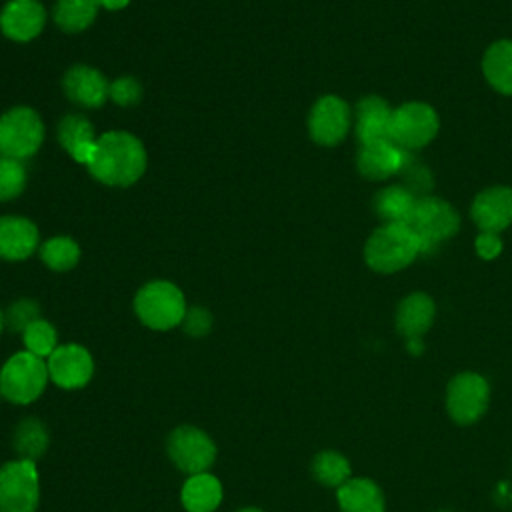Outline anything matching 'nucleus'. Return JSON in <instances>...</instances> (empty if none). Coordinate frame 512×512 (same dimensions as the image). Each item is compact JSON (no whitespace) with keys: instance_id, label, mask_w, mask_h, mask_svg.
Returning a JSON list of instances; mask_svg holds the SVG:
<instances>
[{"instance_id":"nucleus-27","label":"nucleus","mask_w":512,"mask_h":512,"mask_svg":"<svg viewBox=\"0 0 512 512\" xmlns=\"http://www.w3.org/2000/svg\"><path fill=\"white\" fill-rule=\"evenodd\" d=\"M40 260L54 272L72 270L80 260V246L70 236H52L38 248Z\"/></svg>"},{"instance_id":"nucleus-8","label":"nucleus","mask_w":512,"mask_h":512,"mask_svg":"<svg viewBox=\"0 0 512 512\" xmlns=\"http://www.w3.org/2000/svg\"><path fill=\"white\" fill-rule=\"evenodd\" d=\"M166 454L180 472L192 476L210 470L218 448L208 432L192 424H182L168 434Z\"/></svg>"},{"instance_id":"nucleus-28","label":"nucleus","mask_w":512,"mask_h":512,"mask_svg":"<svg viewBox=\"0 0 512 512\" xmlns=\"http://www.w3.org/2000/svg\"><path fill=\"white\" fill-rule=\"evenodd\" d=\"M22 342L24 350L46 360L58 348V332L52 322L38 318L22 332Z\"/></svg>"},{"instance_id":"nucleus-4","label":"nucleus","mask_w":512,"mask_h":512,"mask_svg":"<svg viewBox=\"0 0 512 512\" xmlns=\"http://www.w3.org/2000/svg\"><path fill=\"white\" fill-rule=\"evenodd\" d=\"M50 382L46 360L28 350L12 354L0 366L2 396L18 406L36 402Z\"/></svg>"},{"instance_id":"nucleus-12","label":"nucleus","mask_w":512,"mask_h":512,"mask_svg":"<svg viewBox=\"0 0 512 512\" xmlns=\"http://www.w3.org/2000/svg\"><path fill=\"white\" fill-rule=\"evenodd\" d=\"M350 130V108L338 96H322L310 110L308 132L320 146H336Z\"/></svg>"},{"instance_id":"nucleus-9","label":"nucleus","mask_w":512,"mask_h":512,"mask_svg":"<svg viewBox=\"0 0 512 512\" xmlns=\"http://www.w3.org/2000/svg\"><path fill=\"white\" fill-rule=\"evenodd\" d=\"M490 402V384L478 372H460L446 386L448 416L462 426L480 420Z\"/></svg>"},{"instance_id":"nucleus-1","label":"nucleus","mask_w":512,"mask_h":512,"mask_svg":"<svg viewBox=\"0 0 512 512\" xmlns=\"http://www.w3.org/2000/svg\"><path fill=\"white\" fill-rule=\"evenodd\" d=\"M146 148L126 130H108L96 138V154L88 172L112 188H128L146 172Z\"/></svg>"},{"instance_id":"nucleus-14","label":"nucleus","mask_w":512,"mask_h":512,"mask_svg":"<svg viewBox=\"0 0 512 512\" xmlns=\"http://www.w3.org/2000/svg\"><path fill=\"white\" fill-rule=\"evenodd\" d=\"M46 24V10L38 0H8L0 10V30L12 42L34 40Z\"/></svg>"},{"instance_id":"nucleus-32","label":"nucleus","mask_w":512,"mask_h":512,"mask_svg":"<svg viewBox=\"0 0 512 512\" xmlns=\"http://www.w3.org/2000/svg\"><path fill=\"white\" fill-rule=\"evenodd\" d=\"M108 98L116 104V106H122V108H128V106H134L140 102L142 98V86L136 78L132 76H120L116 80L110 82V88H108Z\"/></svg>"},{"instance_id":"nucleus-37","label":"nucleus","mask_w":512,"mask_h":512,"mask_svg":"<svg viewBox=\"0 0 512 512\" xmlns=\"http://www.w3.org/2000/svg\"><path fill=\"white\" fill-rule=\"evenodd\" d=\"M100 8L104 10H110V12H116V10H122L130 4V0H98Z\"/></svg>"},{"instance_id":"nucleus-13","label":"nucleus","mask_w":512,"mask_h":512,"mask_svg":"<svg viewBox=\"0 0 512 512\" xmlns=\"http://www.w3.org/2000/svg\"><path fill=\"white\" fill-rule=\"evenodd\" d=\"M110 82L106 76L88 64H74L64 72L62 90L70 102L76 106L94 110L108 100Z\"/></svg>"},{"instance_id":"nucleus-5","label":"nucleus","mask_w":512,"mask_h":512,"mask_svg":"<svg viewBox=\"0 0 512 512\" xmlns=\"http://www.w3.org/2000/svg\"><path fill=\"white\" fill-rule=\"evenodd\" d=\"M44 142V122L30 106H14L0 116V156L32 158Z\"/></svg>"},{"instance_id":"nucleus-26","label":"nucleus","mask_w":512,"mask_h":512,"mask_svg":"<svg viewBox=\"0 0 512 512\" xmlns=\"http://www.w3.org/2000/svg\"><path fill=\"white\" fill-rule=\"evenodd\" d=\"M310 470L314 480L326 488H340L348 478H352L348 458L336 450H320L312 458Z\"/></svg>"},{"instance_id":"nucleus-16","label":"nucleus","mask_w":512,"mask_h":512,"mask_svg":"<svg viewBox=\"0 0 512 512\" xmlns=\"http://www.w3.org/2000/svg\"><path fill=\"white\" fill-rule=\"evenodd\" d=\"M470 214L482 232H502L512 224V190L506 186L486 188L474 198Z\"/></svg>"},{"instance_id":"nucleus-17","label":"nucleus","mask_w":512,"mask_h":512,"mask_svg":"<svg viewBox=\"0 0 512 512\" xmlns=\"http://www.w3.org/2000/svg\"><path fill=\"white\" fill-rule=\"evenodd\" d=\"M406 154L408 150H402L392 140H378L372 144H362L356 164L364 178L384 180L402 170Z\"/></svg>"},{"instance_id":"nucleus-41","label":"nucleus","mask_w":512,"mask_h":512,"mask_svg":"<svg viewBox=\"0 0 512 512\" xmlns=\"http://www.w3.org/2000/svg\"><path fill=\"white\" fill-rule=\"evenodd\" d=\"M436 512H450V510H436Z\"/></svg>"},{"instance_id":"nucleus-10","label":"nucleus","mask_w":512,"mask_h":512,"mask_svg":"<svg viewBox=\"0 0 512 512\" xmlns=\"http://www.w3.org/2000/svg\"><path fill=\"white\" fill-rule=\"evenodd\" d=\"M438 132V114L424 102H406L392 110L390 140L402 150L426 146Z\"/></svg>"},{"instance_id":"nucleus-38","label":"nucleus","mask_w":512,"mask_h":512,"mask_svg":"<svg viewBox=\"0 0 512 512\" xmlns=\"http://www.w3.org/2000/svg\"><path fill=\"white\" fill-rule=\"evenodd\" d=\"M406 348H408V352H410V354H414V356L422 354V352H424L422 338H408V340H406Z\"/></svg>"},{"instance_id":"nucleus-25","label":"nucleus","mask_w":512,"mask_h":512,"mask_svg":"<svg viewBox=\"0 0 512 512\" xmlns=\"http://www.w3.org/2000/svg\"><path fill=\"white\" fill-rule=\"evenodd\" d=\"M414 202L416 198L408 188L394 184L376 194L374 210L386 224H404L414 208Z\"/></svg>"},{"instance_id":"nucleus-42","label":"nucleus","mask_w":512,"mask_h":512,"mask_svg":"<svg viewBox=\"0 0 512 512\" xmlns=\"http://www.w3.org/2000/svg\"><path fill=\"white\" fill-rule=\"evenodd\" d=\"M0 398H4V396H2V386H0Z\"/></svg>"},{"instance_id":"nucleus-7","label":"nucleus","mask_w":512,"mask_h":512,"mask_svg":"<svg viewBox=\"0 0 512 512\" xmlns=\"http://www.w3.org/2000/svg\"><path fill=\"white\" fill-rule=\"evenodd\" d=\"M40 506V474L36 462L10 460L0 466V512H36Z\"/></svg>"},{"instance_id":"nucleus-6","label":"nucleus","mask_w":512,"mask_h":512,"mask_svg":"<svg viewBox=\"0 0 512 512\" xmlns=\"http://www.w3.org/2000/svg\"><path fill=\"white\" fill-rule=\"evenodd\" d=\"M404 224L416 234L420 242V252H432L442 240L458 232L460 218L448 202L424 196L416 198L414 208Z\"/></svg>"},{"instance_id":"nucleus-33","label":"nucleus","mask_w":512,"mask_h":512,"mask_svg":"<svg viewBox=\"0 0 512 512\" xmlns=\"http://www.w3.org/2000/svg\"><path fill=\"white\" fill-rule=\"evenodd\" d=\"M182 330L190 336V338H204L210 334L212 326H214V318L212 312L204 306H190L184 314L182 320Z\"/></svg>"},{"instance_id":"nucleus-30","label":"nucleus","mask_w":512,"mask_h":512,"mask_svg":"<svg viewBox=\"0 0 512 512\" xmlns=\"http://www.w3.org/2000/svg\"><path fill=\"white\" fill-rule=\"evenodd\" d=\"M26 168L20 160L0 156V202L14 200L26 188Z\"/></svg>"},{"instance_id":"nucleus-3","label":"nucleus","mask_w":512,"mask_h":512,"mask_svg":"<svg viewBox=\"0 0 512 512\" xmlns=\"http://www.w3.org/2000/svg\"><path fill=\"white\" fill-rule=\"evenodd\" d=\"M420 254V242L406 224H384L366 242V264L382 274L406 268Z\"/></svg>"},{"instance_id":"nucleus-36","label":"nucleus","mask_w":512,"mask_h":512,"mask_svg":"<svg viewBox=\"0 0 512 512\" xmlns=\"http://www.w3.org/2000/svg\"><path fill=\"white\" fill-rule=\"evenodd\" d=\"M94 154H96V140H92V142H82V144H78V146L70 152V156H72L78 164H84L86 168H88L90 162L94 160Z\"/></svg>"},{"instance_id":"nucleus-19","label":"nucleus","mask_w":512,"mask_h":512,"mask_svg":"<svg viewBox=\"0 0 512 512\" xmlns=\"http://www.w3.org/2000/svg\"><path fill=\"white\" fill-rule=\"evenodd\" d=\"M392 110L378 96H366L356 104V136L360 144L390 140Z\"/></svg>"},{"instance_id":"nucleus-35","label":"nucleus","mask_w":512,"mask_h":512,"mask_svg":"<svg viewBox=\"0 0 512 512\" xmlns=\"http://www.w3.org/2000/svg\"><path fill=\"white\" fill-rule=\"evenodd\" d=\"M502 250V240L498 234L494 232H482L478 238H476V252L484 258V260H492L500 254Z\"/></svg>"},{"instance_id":"nucleus-11","label":"nucleus","mask_w":512,"mask_h":512,"mask_svg":"<svg viewBox=\"0 0 512 512\" xmlns=\"http://www.w3.org/2000/svg\"><path fill=\"white\" fill-rule=\"evenodd\" d=\"M46 366L50 382L70 392L88 386L96 368L88 348L76 342L58 344V348L46 358Z\"/></svg>"},{"instance_id":"nucleus-2","label":"nucleus","mask_w":512,"mask_h":512,"mask_svg":"<svg viewBox=\"0 0 512 512\" xmlns=\"http://www.w3.org/2000/svg\"><path fill=\"white\" fill-rule=\"evenodd\" d=\"M184 292L168 280H150L134 296V314L150 330L166 332L182 324L186 314Z\"/></svg>"},{"instance_id":"nucleus-21","label":"nucleus","mask_w":512,"mask_h":512,"mask_svg":"<svg viewBox=\"0 0 512 512\" xmlns=\"http://www.w3.org/2000/svg\"><path fill=\"white\" fill-rule=\"evenodd\" d=\"M436 306L432 298L424 292L408 294L396 310V330L408 340V338H422V334L432 326L434 322Z\"/></svg>"},{"instance_id":"nucleus-22","label":"nucleus","mask_w":512,"mask_h":512,"mask_svg":"<svg viewBox=\"0 0 512 512\" xmlns=\"http://www.w3.org/2000/svg\"><path fill=\"white\" fill-rule=\"evenodd\" d=\"M48 446H50V432L40 418L26 416L16 424L12 434V448L18 458L36 462L46 454Z\"/></svg>"},{"instance_id":"nucleus-24","label":"nucleus","mask_w":512,"mask_h":512,"mask_svg":"<svg viewBox=\"0 0 512 512\" xmlns=\"http://www.w3.org/2000/svg\"><path fill=\"white\" fill-rule=\"evenodd\" d=\"M98 10V0H56L52 16L60 30L76 34L94 24Z\"/></svg>"},{"instance_id":"nucleus-29","label":"nucleus","mask_w":512,"mask_h":512,"mask_svg":"<svg viewBox=\"0 0 512 512\" xmlns=\"http://www.w3.org/2000/svg\"><path fill=\"white\" fill-rule=\"evenodd\" d=\"M58 142L60 146L70 154L78 144L82 142H92L98 136L94 134V126L88 122L86 116L82 114H66L60 122H58V130H56Z\"/></svg>"},{"instance_id":"nucleus-34","label":"nucleus","mask_w":512,"mask_h":512,"mask_svg":"<svg viewBox=\"0 0 512 512\" xmlns=\"http://www.w3.org/2000/svg\"><path fill=\"white\" fill-rule=\"evenodd\" d=\"M400 172L404 174V180H406L404 188H408L412 194L414 192H424V190H428L432 186V178H430L428 168L418 164V162H414V158H410L408 154H406V162H404Z\"/></svg>"},{"instance_id":"nucleus-20","label":"nucleus","mask_w":512,"mask_h":512,"mask_svg":"<svg viewBox=\"0 0 512 512\" xmlns=\"http://www.w3.org/2000/svg\"><path fill=\"white\" fill-rule=\"evenodd\" d=\"M340 512H384L386 502L380 486L370 478H348L336 488Z\"/></svg>"},{"instance_id":"nucleus-39","label":"nucleus","mask_w":512,"mask_h":512,"mask_svg":"<svg viewBox=\"0 0 512 512\" xmlns=\"http://www.w3.org/2000/svg\"><path fill=\"white\" fill-rule=\"evenodd\" d=\"M234 512H264V510L258 508V506H242V508H238Z\"/></svg>"},{"instance_id":"nucleus-23","label":"nucleus","mask_w":512,"mask_h":512,"mask_svg":"<svg viewBox=\"0 0 512 512\" xmlns=\"http://www.w3.org/2000/svg\"><path fill=\"white\" fill-rule=\"evenodd\" d=\"M482 70L492 88L512 96V40L494 42L484 54Z\"/></svg>"},{"instance_id":"nucleus-31","label":"nucleus","mask_w":512,"mask_h":512,"mask_svg":"<svg viewBox=\"0 0 512 512\" xmlns=\"http://www.w3.org/2000/svg\"><path fill=\"white\" fill-rule=\"evenodd\" d=\"M40 316V304L32 298H18L4 310V324L8 330L22 334Z\"/></svg>"},{"instance_id":"nucleus-18","label":"nucleus","mask_w":512,"mask_h":512,"mask_svg":"<svg viewBox=\"0 0 512 512\" xmlns=\"http://www.w3.org/2000/svg\"><path fill=\"white\" fill-rule=\"evenodd\" d=\"M222 498V482L210 472L188 476L180 488V504L186 512H216Z\"/></svg>"},{"instance_id":"nucleus-40","label":"nucleus","mask_w":512,"mask_h":512,"mask_svg":"<svg viewBox=\"0 0 512 512\" xmlns=\"http://www.w3.org/2000/svg\"><path fill=\"white\" fill-rule=\"evenodd\" d=\"M4 328H6V324H4V310L0 308V334H2Z\"/></svg>"},{"instance_id":"nucleus-15","label":"nucleus","mask_w":512,"mask_h":512,"mask_svg":"<svg viewBox=\"0 0 512 512\" xmlns=\"http://www.w3.org/2000/svg\"><path fill=\"white\" fill-rule=\"evenodd\" d=\"M40 248L36 224L24 216H0V258L18 262L30 258Z\"/></svg>"}]
</instances>
